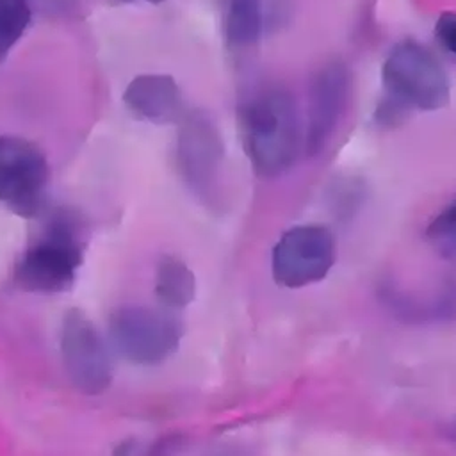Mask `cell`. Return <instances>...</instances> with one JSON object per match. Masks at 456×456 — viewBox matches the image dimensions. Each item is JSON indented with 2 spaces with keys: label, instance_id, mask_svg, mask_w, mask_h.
Masks as SVG:
<instances>
[{
  "label": "cell",
  "instance_id": "obj_1",
  "mask_svg": "<svg viewBox=\"0 0 456 456\" xmlns=\"http://www.w3.org/2000/svg\"><path fill=\"white\" fill-rule=\"evenodd\" d=\"M246 153L262 176L283 173L296 159L299 128L294 100L283 89H264L242 109Z\"/></svg>",
  "mask_w": 456,
  "mask_h": 456
},
{
  "label": "cell",
  "instance_id": "obj_2",
  "mask_svg": "<svg viewBox=\"0 0 456 456\" xmlns=\"http://www.w3.org/2000/svg\"><path fill=\"white\" fill-rule=\"evenodd\" d=\"M82 262V242L69 214H57L45 233L21 255L14 278L30 292H61L68 289Z\"/></svg>",
  "mask_w": 456,
  "mask_h": 456
},
{
  "label": "cell",
  "instance_id": "obj_3",
  "mask_svg": "<svg viewBox=\"0 0 456 456\" xmlns=\"http://www.w3.org/2000/svg\"><path fill=\"white\" fill-rule=\"evenodd\" d=\"M109 333L123 358L137 365H155L176 351L182 331L173 315L157 308L128 305L110 315Z\"/></svg>",
  "mask_w": 456,
  "mask_h": 456
},
{
  "label": "cell",
  "instance_id": "obj_4",
  "mask_svg": "<svg viewBox=\"0 0 456 456\" xmlns=\"http://www.w3.org/2000/svg\"><path fill=\"white\" fill-rule=\"evenodd\" d=\"M45 153L30 141L0 135V201L18 216H36L48 185Z\"/></svg>",
  "mask_w": 456,
  "mask_h": 456
},
{
  "label": "cell",
  "instance_id": "obj_5",
  "mask_svg": "<svg viewBox=\"0 0 456 456\" xmlns=\"http://www.w3.org/2000/svg\"><path fill=\"white\" fill-rule=\"evenodd\" d=\"M335 262V239L317 224L287 230L273 248L271 269L276 283L297 289L322 280Z\"/></svg>",
  "mask_w": 456,
  "mask_h": 456
},
{
  "label": "cell",
  "instance_id": "obj_6",
  "mask_svg": "<svg viewBox=\"0 0 456 456\" xmlns=\"http://www.w3.org/2000/svg\"><path fill=\"white\" fill-rule=\"evenodd\" d=\"M383 82L392 100L419 109H436L447 100V80L440 64L419 45L397 46L383 66Z\"/></svg>",
  "mask_w": 456,
  "mask_h": 456
},
{
  "label": "cell",
  "instance_id": "obj_7",
  "mask_svg": "<svg viewBox=\"0 0 456 456\" xmlns=\"http://www.w3.org/2000/svg\"><path fill=\"white\" fill-rule=\"evenodd\" d=\"M61 354L73 385L89 395L102 394L112 381V363L94 324L80 312L69 310L61 326Z\"/></svg>",
  "mask_w": 456,
  "mask_h": 456
},
{
  "label": "cell",
  "instance_id": "obj_8",
  "mask_svg": "<svg viewBox=\"0 0 456 456\" xmlns=\"http://www.w3.org/2000/svg\"><path fill=\"white\" fill-rule=\"evenodd\" d=\"M176 157L180 171L191 189L198 194H208L219 173L223 144L216 126L207 116L191 112L183 118Z\"/></svg>",
  "mask_w": 456,
  "mask_h": 456
},
{
  "label": "cell",
  "instance_id": "obj_9",
  "mask_svg": "<svg viewBox=\"0 0 456 456\" xmlns=\"http://www.w3.org/2000/svg\"><path fill=\"white\" fill-rule=\"evenodd\" d=\"M347 89L349 80L342 66L331 64L317 75L312 86L310 123L306 137L310 153L317 151L335 128L347 98Z\"/></svg>",
  "mask_w": 456,
  "mask_h": 456
},
{
  "label": "cell",
  "instance_id": "obj_10",
  "mask_svg": "<svg viewBox=\"0 0 456 456\" xmlns=\"http://www.w3.org/2000/svg\"><path fill=\"white\" fill-rule=\"evenodd\" d=\"M123 102L135 118L151 123H171L183 114L180 89L169 75L135 77L128 84Z\"/></svg>",
  "mask_w": 456,
  "mask_h": 456
},
{
  "label": "cell",
  "instance_id": "obj_11",
  "mask_svg": "<svg viewBox=\"0 0 456 456\" xmlns=\"http://www.w3.org/2000/svg\"><path fill=\"white\" fill-rule=\"evenodd\" d=\"M196 281L192 271L176 256L160 258L155 273V294L162 305L182 308L194 299Z\"/></svg>",
  "mask_w": 456,
  "mask_h": 456
},
{
  "label": "cell",
  "instance_id": "obj_12",
  "mask_svg": "<svg viewBox=\"0 0 456 456\" xmlns=\"http://www.w3.org/2000/svg\"><path fill=\"white\" fill-rule=\"evenodd\" d=\"M262 28V0H224V34L232 46L253 45Z\"/></svg>",
  "mask_w": 456,
  "mask_h": 456
},
{
  "label": "cell",
  "instance_id": "obj_13",
  "mask_svg": "<svg viewBox=\"0 0 456 456\" xmlns=\"http://www.w3.org/2000/svg\"><path fill=\"white\" fill-rule=\"evenodd\" d=\"M30 23L28 0H0V62Z\"/></svg>",
  "mask_w": 456,
  "mask_h": 456
},
{
  "label": "cell",
  "instance_id": "obj_14",
  "mask_svg": "<svg viewBox=\"0 0 456 456\" xmlns=\"http://www.w3.org/2000/svg\"><path fill=\"white\" fill-rule=\"evenodd\" d=\"M428 237L442 256L456 262V203L429 224Z\"/></svg>",
  "mask_w": 456,
  "mask_h": 456
},
{
  "label": "cell",
  "instance_id": "obj_15",
  "mask_svg": "<svg viewBox=\"0 0 456 456\" xmlns=\"http://www.w3.org/2000/svg\"><path fill=\"white\" fill-rule=\"evenodd\" d=\"M436 39L452 53L456 55V14L444 12L435 25Z\"/></svg>",
  "mask_w": 456,
  "mask_h": 456
},
{
  "label": "cell",
  "instance_id": "obj_16",
  "mask_svg": "<svg viewBox=\"0 0 456 456\" xmlns=\"http://www.w3.org/2000/svg\"><path fill=\"white\" fill-rule=\"evenodd\" d=\"M121 2H150V4H160L164 0H121Z\"/></svg>",
  "mask_w": 456,
  "mask_h": 456
}]
</instances>
